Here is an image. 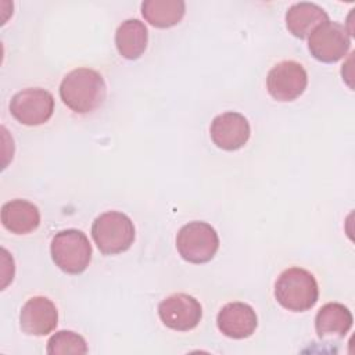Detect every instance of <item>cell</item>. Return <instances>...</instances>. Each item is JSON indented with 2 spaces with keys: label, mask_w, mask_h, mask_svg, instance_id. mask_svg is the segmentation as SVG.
I'll list each match as a JSON object with an SVG mask.
<instances>
[{
  "label": "cell",
  "mask_w": 355,
  "mask_h": 355,
  "mask_svg": "<svg viewBox=\"0 0 355 355\" xmlns=\"http://www.w3.org/2000/svg\"><path fill=\"white\" fill-rule=\"evenodd\" d=\"M216 324L222 334L229 338L241 340L250 337L257 326L258 318L252 306L244 302H229L219 311Z\"/></svg>",
  "instance_id": "7c38bea8"
},
{
  "label": "cell",
  "mask_w": 355,
  "mask_h": 355,
  "mask_svg": "<svg viewBox=\"0 0 355 355\" xmlns=\"http://www.w3.org/2000/svg\"><path fill=\"white\" fill-rule=\"evenodd\" d=\"M47 354L50 355H68L87 354V344L85 338L71 330H60L53 334L47 341Z\"/></svg>",
  "instance_id": "ac0fdd59"
},
{
  "label": "cell",
  "mask_w": 355,
  "mask_h": 355,
  "mask_svg": "<svg viewBox=\"0 0 355 355\" xmlns=\"http://www.w3.org/2000/svg\"><path fill=\"white\" fill-rule=\"evenodd\" d=\"M58 323V311L47 297H32L21 308L19 326L29 336H46L51 333Z\"/></svg>",
  "instance_id": "8fae6325"
},
{
  "label": "cell",
  "mask_w": 355,
  "mask_h": 355,
  "mask_svg": "<svg viewBox=\"0 0 355 355\" xmlns=\"http://www.w3.org/2000/svg\"><path fill=\"white\" fill-rule=\"evenodd\" d=\"M92 237L104 255L121 254L133 244L135 226L130 218L123 212L107 211L94 219Z\"/></svg>",
  "instance_id": "3957f363"
},
{
  "label": "cell",
  "mask_w": 355,
  "mask_h": 355,
  "mask_svg": "<svg viewBox=\"0 0 355 355\" xmlns=\"http://www.w3.org/2000/svg\"><path fill=\"white\" fill-rule=\"evenodd\" d=\"M105 96L104 78L90 68H76L68 72L60 85L62 103L78 114L94 111L104 103Z\"/></svg>",
  "instance_id": "6da1fadb"
},
{
  "label": "cell",
  "mask_w": 355,
  "mask_h": 355,
  "mask_svg": "<svg viewBox=\"0 0 355 355\" xmlns=\"http://www.w3.org/2000/svg\"><path fill=\"white\" fill-rule=\"evenodd\" d=\"M53 262L62 272L79 275L92 261V245L87 236L78 229H65L54 234L50 244Z\"/></svg>",
  "instance_id": "277c9868"
},
{
  "label": "cell",
  "mask_w": 355,
  "mask_h": 355,
  "mask_svg": "<svg viewBox=\"0 0 355 355\" xmlns=\"http://www.w3.org/2000/svg\"><path fill=\"white\" fill-rule=\"evenodd\" d=\"M326 21H329L327 12L315 3H295L286 12V28L298 39L309 37V35Z\"/></svg>",
  "instance_id": "4fadbf2b"
},
{
  "label": "cell",
  "mask_w": 355,
  "mask_h": 355,
  "mask_svg": "<svg viewBox=\"0 0 355 355\" xmlns=\"http://www.w3.org/2000/svg\"><path fill=\"white\" fill-rule=\"evenodd\" d=\"M148 42V32L146 25L139 19L123 21L115 32V46L118 53L126 60L139 58Z\"/></svg>",
  "instance_id": "2e32d148"
},
{
  "label": "cell",
  "mask_w": 355,
  "mask_h": 355,
  "mask_svg": "<svg viewBox=\"0 0 355 355\" xmlns=\"http://www.w3.org/2000/svg\"><path fill=\"white\" fill-rule=\"evenodd\" d=\"M186 11L182 0H146L141 3L144 19L155 28H171L178 25Z\"/></svg>",
  "instance_id": "e0dca14e"
},
{
  "label": "cell",
  "mask_w": 355,
  "mask_h": 355,
  "mask_svg": "<svg viewBox=\"0 0 355 355\" xmlns=\"http://www.w3.org/2000/svg\"><path fill=\"white\" fill-rule=\"evenodd\" d=\"M10 111L19 123L39 126L51 118L54 111V97L44 89L28 87L12 96Z\"/></svg>",
  "instance_id": "8992f818"
},
{
  "label": "cell",
  "mask_w": 355,
  "mask_h": 355,
  "mask_svg": "<svg viewBox=\"0 0 355 355\" xmlns=\"http://www.w3.org/2000/svg\"><path fill=\"white\" fill-rule=\"evenodd\" d=\"M275 297L283 308L305 312L318 302L319 287L311 272L294 266L283 270L277 277Z\"/></svg>",
  "instance_id": "7a4b0ae2"
},
{
  "label": "cell",
  "mask_w": 355,
  "mask_h": 355,
  "mask_svg": "<svg viewBox=\"0 0 355 355\" xmlns=\"http://www.w3.org/2000/svg\"><path fill=\"white\" fill-rule=\"evenodd\" d=\"M308 85V75L297 61L276 64L266 76L269 94L277 101H293L300 97Z\"/></svg>",
  "instance_id": "ba28073f"
},
{
  "label": "cell",
  "mask_w": 355,
  "mask_h": 355,
  "mask_svg": "<svg viewBox=\"0 0 355 355\" xmlns=\"http://www.w3.org/2000/svg\"><path fill=\"white\" fill-rule=\"evenodd\" d=\"M209 135L216 147L226 151H236L248 141L251 129L244 115L227 111L212 119Z\"/></svg>",
  "instance_id": "30bf717a"
},
{
  "label": "cell",
  "mask_w": 355,
  "mask_h": 355,
  "mask_svg": "<svg viewBox=\"0 0 355 355\" xmlns=\"http://www.w3.org/2000/svg\"><path fill=\"white\" fill-rule=\"evenodd\" d=\"M158 315L166 327L176 331H189L200 323L202 308L194 297L176 293L159 302Z\"/></svg>",
  "instance_id": "9c48e42d"
},
{
  "label": "cell",
  "mask_w": 355,
  "mask_h": 355,
  "mask_svg": "<svg viewBox=\"0 0 355 355\" xmlns=\"http://www.w3.org/2000/svg\"><path fill=\"white\" fill-rule=\"evenodd\" d=\"M351 311L338 302L324 304L316 313L315 329L320 338H343L352 327Z\"/></svg>",
  "instance_id": "5bb4252c"
},
{
  "label": "cell",
  "mask_w": 355,
  "mask_h": 355,
  "mask_svg": "<svg viewBox=\"0 0 355 355\" xmlns=\"http://www.w3.org/2000/svg\"><path fill=\"white\" fill-rule=\"evenodd\" d=\"M349 46V32L344 25L333 21H326L308 37L311 55L322 62H337L348 53Z\"/></svg>",
  "instance_id": "52a82bcc"
},
{
  "label": "cell",
  "mask_w": 355,
  "mask_h": 355,
  "mask_svg": "<svg viewBox=\"0 0 355 355\" xmlns=\"http://www.w3.org/2000/svg\"><path fill=\"white\" fill-rule=\"evenodd\" d=\"M176 248L184 261L197 265L207 263L219 248V237L209 223L189 222L180 227L176 236Z\"/></svg>",
  "instance_id": "5b68a950"
},
{
  "label": "cell",
  "mask_w": 355,
  "mask_h": 355,
  "mask_svg": "<svg viewBox=\"0 0 355 355\" xmlns=\"http://www.w3.org/2000/svg\"><path fill=\"white\" fill-rule=\"evenodd\" d=\"M1 223L14 234H28L39 226L40 212L26 200H11L1 207Z\"/></svg>",
  "instance_id": "9a60e30c"
}]
</instances>
